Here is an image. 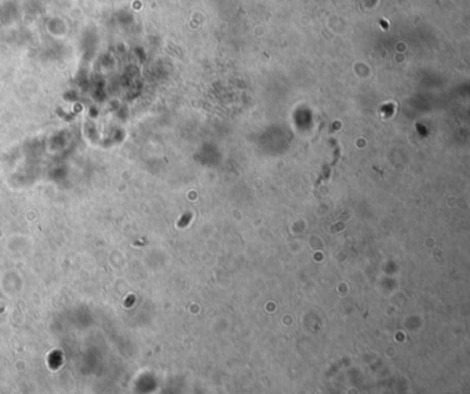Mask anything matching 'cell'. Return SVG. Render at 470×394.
I'll use <instances>...</instances> for the list:
<instances>
[{
  "instance_id": "1",
  "label": "cell",
  "mask_w": 470,
  "mask_h": 394,
  "mask_svg": "<svg viewBox=\"0 0 470 394\" xmlns=\"http://www.w3.org/2000/svg\"><path fill=\"white\" fill-rule=\"evenodd\" d=\"M3 311H5V307H2V309H0V314H2Z\"/></svg>"
}]
</instances>
